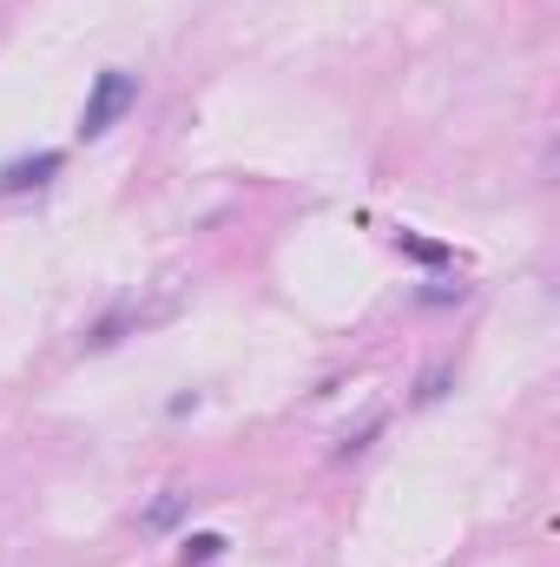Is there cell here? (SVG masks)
<instances>
[{"label":"cell","mask_w":560,"mask_h":567,"mask_svg":"<svg viewBox=\"0 0 560 567\" xmlns=\"http://www.w3.org/2000/svg\"><path fill=\"white\" fill-rule=\"evenodd\" d=\"M133 106H139V80H133L126 66H106V73L93 80L86 106H80V140H106Z\"/></svg>","instance_id":"cell-1"},{"label":"cell","mask_w":560,"mask_h":567,"mask_svg":"<svg viewBox=\"0 0 560 567\" xmlns=\"http://www.w3.org/2000/svg\"><path fill=\"white\" fill-rule=\"evenodd\" d=\"M60 172V152H33V158H13L0 172V192H27V185H46Z\"/></svg>","instance_id":"cell-2"},{"label":"cell","mask_w":560,"mask_h":567,"mask_svg":"<svg viewBox=\"0 0 560 567\" xmlns=\"http://www.w3.org/2000/svg\"><path fill=\"white\" fill-rule=\"evenodd\" d=\"M185 508H191V488H165V495H158V502L145 508L139 522H145V528H172V522H178Z\"/></svg>","instance_id":"cell-3"},{"label":"cell","mask_w":560,"mask_h":567,"mask_svg":"<svg viewBox=\"0 0 560 567\" xmlns=\"http://www.w3.org/2000/svg\"><path fill=\"white\" fill-rule=\"evenodd\" d=\"M218 555H225V535H191L178 561H185V567H211V561H218Z\"/></svg>","instance_id":"cell-4"}]
</instances>
